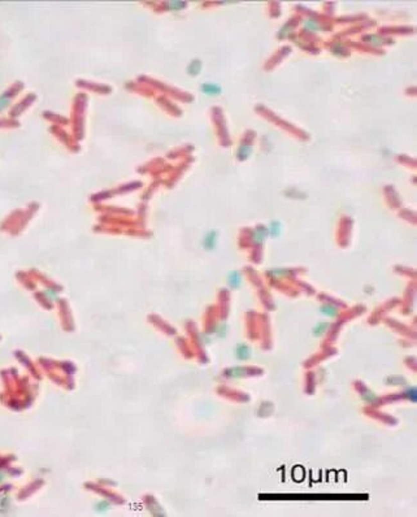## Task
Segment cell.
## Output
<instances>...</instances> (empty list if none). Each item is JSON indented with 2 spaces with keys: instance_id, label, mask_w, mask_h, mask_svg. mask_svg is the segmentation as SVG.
<instances>
[{
  "instance_id": "1",
  "label": "cell",
  "mask_w": 417,
  "mask_h": 517,
  "mask_svg": "<svg viewBox=\"0 0 417 517\" xmlns=\"http://www.w3.org/2000/svg\"><path fill=\"white\" fill-rule=\"evenodd\" d=\"M201 91L207 95H217L220 94L221 88H220V86L215 85V83H204V85L201 86Z\"/></svg>"
},
{
  "instance_id": "2",
  "label": "cell",
  "mask_w": 417,
  "mask_h": 517,
  "mask_svg": "<svg viewBox=\"0 0 417 517\" xmlns=\"http://www.w3.org/2000/svg\"><path fill=\"white\" fill-rule=\"evenodd\" d=\"M200 68H201L200 61H199V60H194V61H192V63L190 64V65H188L187 70H188V73H190V74H194L195 75V74H198V73L200 72Z\"/></svg>"
},
{
  "instance_id": "3",
  "label": "cell",
  "mask_w": 417,
  "mask_h": 517,
  "mask_svg": "<svg viewBox=\"0 0 417 517\" xmlns=\"http://www.w3.org/2000/svg\"><path fill=\"white\" fill-rule=\"evenodd\" d=\"M215 242H216V234H215L214 232H211L210 234L205 237V239H204V246L207 248H212L215 246Z\"/></svg>"
},
{
  "instance_id": "4",
  "label": "cell",
  "mask_w": 417,
  "mask_h": 517,
  "mask_svg": "<svg viewBox=\"0 0 417 517\" xmlns=\"http://www.w3.org/2000/svg\"><path fill=\"white\" fill-rule=\"evenodd\" d=\"M229 282H230V285L233 286V287H237V286H238L239 283H241V276H239L238 272L230 273Z\"/></svg>"
},
{
  "instance_id": "5",
  "label": "cell",
  "mask_w": 417,
  "mask_h": 517,
  "mask_svg": "<svg viewBox=\"0 0 417 517\" xmlns=\"http://www.w3.org/2000/svg\"><path fill=\"white\" fill-rule=\"evenodd\" d=\"M166 6H168L170 11H179L186 6V3L185 2H169Z\"/></svg>"
},
{
  "instance_id": "6",
  "label": "cell",
  "mask_w": 417,
  "mask_h": 517,
  "mask_svg": "<svg viewBox=\"0 0 417 517\" xmlns=\"http://www.w3.org/2000/svg\"><path fill=\"white\" fill-rule=\"evenodd\" d=\"M250 151H251V148L248 147V146H242L238 151V157H241V159H246V157L250 155Z\"/></svg>"
},
{
  "instance_id": "7",
  "label": "cell",
  "mask_w": 417,
  "mask_h": 517,
  "mask_svg": "<svg viewBox=\"0 0 417 517\" xmlns=\"http://www.w3.org/2000/svg\"><path fill=\"white\" fill-rule=\"evenodd\" d=\"M304 25L308 30H317L319 29V25H317V22L315 20H305Z\"/></svg>"
},
{
  "instance_id": "8",
  "label": "cell",
  "mask_w": 417,
  "mask_h": 517,
  "mask_svg": "<svg viewBox=\"0 0 417 517\" xmlns=\"http://www.w3.org/2000/svg\"><path fill=\"white\" fill-rule=\"evenodd\" d=\"M327 328H328V324H324V325L323 324H319V325L315 328V334H316V336H320V334H323V333L325 332Z\"/></svg>"
},
{
  "instance_id": "9",
  "label": "cell",
  "mask_w": 417,
  "mask_h": 517,
  "mask_svg": "<svg viewBox=\"0 0 417 517\" xmlns=\"http://www.w3.org/2000/svg\"><path fill=\"white\" fill-rule=\"evenodd\" d=\"M323 312H324V314H328V315H329V316H334V315L337 314L336 309H334V308H332V307H324L323 308Z\"/></svg>"
},
{
  "instance_id": "10",
  "label": "cell",
  "mask_w": 417,
  "mask_h": 517,
  "mask_svg": "<svg viewBox=\"0 0 417 517\" xmlns=\"http://www.w3.org/2000/svg\"><path fill=\"white\" fill-rule=\"evenodd\" d=\"M259 237H260V241H263V237H264V230L263 229H257L256 230V234H255V238L259 239Z\"/></svg>"
}]
</instances>
